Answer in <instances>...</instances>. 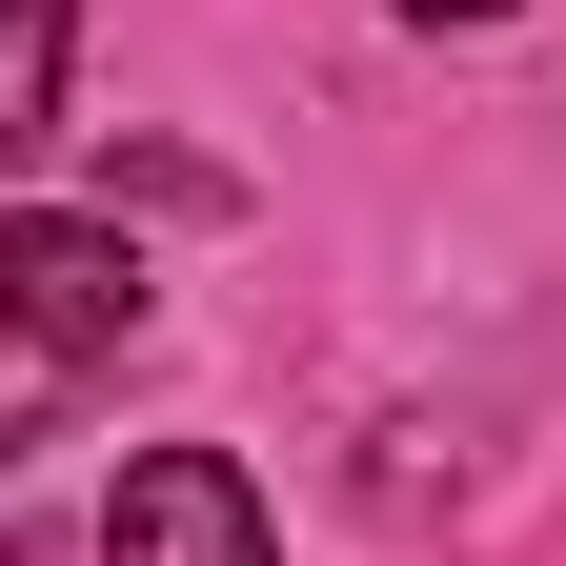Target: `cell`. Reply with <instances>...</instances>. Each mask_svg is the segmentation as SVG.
Listing matches in <instances>:
<instances>
[{"label": "cell", "instance_id": "obj_3", "mask_svg": "<svg viewBox=\"0 0 566 566\" xmlns=\"http://www.w3.org/2000/svg\"><path fill=\"white\" fill-rule=\"evenodd\" d=\"M61 61H82V0H0V163L61 122Z\"/></svg>", "mask_w": 566, "mask_h": 566}, {"label": "cell", "instance_id": "obj_2", "mask_svg": "<svg viewBox=\"0 0 566 566\" xmlns=\"http://www.w3.org/2000/svg\"><path fill=\"white\" fill-rule=\"evenodd\" d=\"M102 566H283V546H263V485L223 446H142L102 506Z\"/></svg>", "mask_w": 566, "mask_h": 566}, {"label": "cell", "instance_id": "obj_1", "mask_svg": "<svg viewBox=\"0 0 566 566\" xmlns=\"http://www.w3.org/2000/svg\"><path fill=\"white\" fill-rule=\"evenodd\" d=\"M142 344V243L122 223H0V465Z\"/></svg>", "mask_w": 566, "mask_h": 566}, {"label": "cell", "instance_id": "obj_4", "mask_svg": "<svg viewBox=\"0 0 566 566\" xmlns=\"http://www.w3.org/2000/svg\"><path fill=\"white\" fill-rule=\"evenodd\" d=\"M385 21H526V0H385Z\"/></svg>", "mask_w": 566, "mask_h": 566}]
</instances>
